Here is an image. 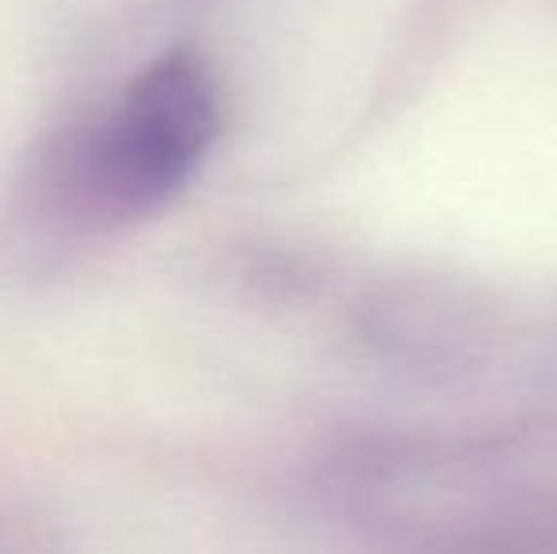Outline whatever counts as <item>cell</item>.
<instances>
[{
	"mask_svg": "<svg viewBox=\"0 0 557 554\" xmlns=\"http://www.w3.org/2000/svg\"><path fill=\"white\" fill-rule=\"evenodd\" d=\"M216 137V88L190 53L137 76L114 107L61 137L46 186L65 213L129 221L183 190Z\"/></svg>",
	"mask_w": 557,
	"mask_h": 554,
	"instance_id": "6da1fadb",
	"label": "cell"
}]
</instances>
